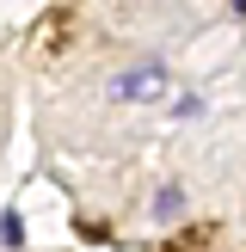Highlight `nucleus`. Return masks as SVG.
Returning a JSON list of instances; mask_svg holds the SVG:
<instances>
[{"mask_svg": "<svg viewBox=\"0 0 246 252\" xmlns=\"http://www.w3.org/2000/svg\"><path fill=\"white\" fill-rule=\"evenodd\" d=\"M160 93H166V68H160V62H129V68L111 80V98H117V105H154Z\"/></svg>", "mask_w": 246, "mask_h": 252, "instance_id": "obj_1", "label": "nucleus"}, {"mask_svg": "<svg viewBox=\"0 0 246 252\" xmlns=\"http://www.w3.org/2000/svg\"><path fill=\"white\" fill-rule=\"evenodd\" d=\"M148 216H154L160 228H166V221H179V216H184V185H172V179H166V185L154 191V203H148Z\"/></svg>", "mask_w": 246, "mask_h": 252, "instance_id": "obj_2", "label": "nucleus"}, {"mask_svg": "<svg viewBox=\"0 0 246 252\" xmlns=\"http://www.w3.org/2000/svg\"><path fill=\"white\" fill-rule=\"evenodd\" d=\"M0 246H25V221H19V209H6V216H0Z\"/></svg>", "mask_w": 246, "mask_h": 252, "instance_id": "obj_3", "label": "nucleus"}, {"mask_svg": "<svg viewBox=\"0 0 246 252\" xmlns=\"http://www.w3.org/2000/svg\"><path fill=\"white\" fill-rule=\"evenodd\" d=\"M172 117H179V123L203 117V98H197V93H179V98H172Z\"/></svg>", "mask_w": 246, "mask_h": 252, "instance_id": "obj_4", "label": "nucleus"}, {"mask_svg": "<svg viewBox=\"0 0 246 252\" xmlns=\"http://www.w3.org/2000/svg\"><path fill=\"white\" fill-rule=\"evenodd\" d=\"M228 6H234V12H246V0H228Z\"/></svg>", "mask_w": 246, "mask_h": 252, "instance_id": "obj_5", "label": "nucleus"}]
</instances>
